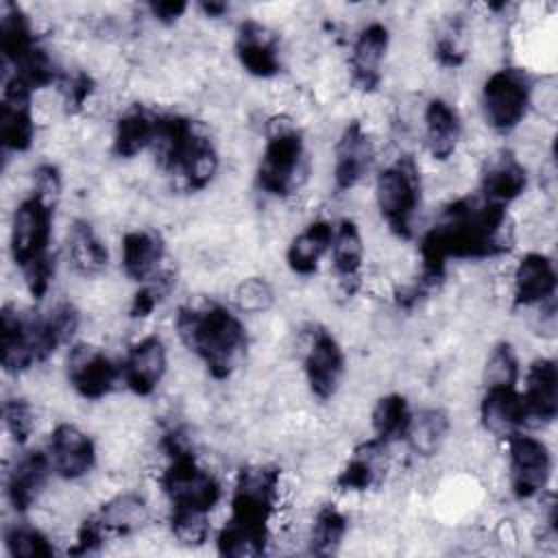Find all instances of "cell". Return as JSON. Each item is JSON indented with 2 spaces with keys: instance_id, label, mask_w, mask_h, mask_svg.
Listing matches in <instances>:
<instances>
[{
  "instance_id": "1",
  "label": "cell",
  "mask_w": 558,
  "mask_h": 558,
  "mask_svg": "<svg viewBox=\"0 0 558 558\" xmlns=\"http://www.w3.org/2000/svg\"><path fill=\"white\" fill-rule=\"evenodd\" d=\"M281 497L283 482L279 466L266 462L244 464L235 477L231 512L216 538L218 554L233 558L264 554Z\"/></svg>"
},
{
  "instance_id": "2",
  "label": "cell",
  "mask_w": 558,
  "mask_h": 558,
  "mask_svg": "<svg viewBox=\"0 0 558 558\" xmlns=\"http://www.w3.org/2000/svg\"><path fill=\"white\" fill-rule=\"evenodd\" d=\"M174 329L181 344L203 362L216 381L229 379L246 357V327L220 303L181 305Z\"/></svg>"
},
{
  "instance_id": "3",
  "label": "cell",
  "mask_w": 558,
  "mask_h": 558,
  "mask_svg": "<svg viewBox=\"0 0 558 558\" xmlns=\"http://www.w3.org/2000/svg\"><path fill=\"white\" fill-rule=\"evenodd\" d=\"M255 179L259 190L277 198H290L310 181L305 140L292 116L275 113L266 120Z\"/></svg>"
},
{
  "instance_id": "4",
  "label": "cell",
  "mask_w": 558,
  "mask_h": 558,
  "mask_svg": "<svg viewBox=\"0 0 558 558\" xmlns=\"http://www.w3.org/2000/svg\"><path fill=\"white\" fill-rule=\"evenodd\" d=\"M421 174L410 155L386 163L375 177V205L390 235L408 240L414 233V218L421 207Z\"/></svg>"
},
{
  "instance_id": "5",
  "label": "cell",
  "mask_w": 558,
  "mask_h": 558,
  "mask_svg": "<svg viewBox=\"0 0 558 558\" xmlns=\"http://www.w3.org/2000/svg\"><path fill=\"white\" fill-rule=\"evenodd\" d=\"M157 482L170 510L209 514L222 499V484L209 469L198 464L194 451L168 458Z\"/></svg>"
},
{
  "instance_id": "6",
  "label": "cell",
  "mask_w": 558,
  "mask_h": 558,
  "mask_svg": "<svg viewBox=\"0 0 558 558\" xmlns=\"http://www.w3.org/2000/svg\"><path fill=\"white\" fill-rule=\"evenodd\" d=\"M532 78L521 68L493 70L480 89V111L495 133L514 131L527 116Z\"/></svg>"
},
{
  "instance_id": "7",
  "label": "cell",
  "mask_w": 558,
  "mask_h": 558,
  "mask_svg": "<svg viewBox=\"0 0 558 558\" xmlns=\"http://www.w3.org/2000/svg\"><path fill=\"white\" fill-rule=\"evenodd\" d=\"M299 344L310 395L318 401L333 399L347 373V355L338 338L327 327L310 323L301 329Z\"/></svg>"
},
{
  "instance_id": "8",
  "label": "cell",
  "mask_w": 558,
  "mask_h": 558,
  "mask_svg": "<svg viewBox=\"0 0 558 558\" xmlns=\"http://www.w3.org/2000/svg\"><path fill=\"white\" fill-rule=\"evenodd\" d=\"M508 447V486L514 499L532 501L543 495L551 477L549 447L530 434L517 432L506 440Z\"/></svg>"
},
{
  "instance_id": "9",
  "label": "cell",
  "mask_w": 558,
  "mask_h": 558,
  "mask_svg": "<svg viewBox=\"0 0 558 558\" xmlns=\"http://www.w3.org/2000/svg\"><path fill=\"white\" fill-rule=\"evenodd\" d=\"M52 220L54 205L33 192L15 205L9 227V248L15 266L22 268L50 253Z\"/></svg>"
},
{
  "instance_id": "10",
  "label": "cell",
  "mask_w": 558,
  "mask_h": 558,
  "mask_svg": "<svg viewBox=\"0 0 558 558\" xmlns=\"http://www.w3.org/2000/svg\"><path fill=\"white\" fill-rule=\"evenodd\" d=\"M65 377L83 401H100L113 392L122 371L100 347L74 342L65 355Z\"/></svg>"
},
{
  "instance_id": "11",
  "label": "cell",
  "mask_w": 558,
  "mask_h": 558,
  "mask_svg": "<svg viewBox=\"0 0 558 558\" xmlns=\"http://www.w3.org/2000/svg\"><path fill=\"white\" fill-rule=\"evenodd\" d=\"M37 135L33 89L17 78L7 74L2 87V109H0V140L7 153L31 150Z\"/></svg>"
},
{
  "instance_id": "12",
  "label": "cell",
  "mask_w": 558,
  "mask_h": 558,
  "mask_svg": "<svg viewBox=\"0 0 558 558\" xmlns=\"http://www.w3.org/2000/svg\"><path fill=\"white\" fill-rule=\"evenodd\" d=\"M375 140L371 131L360 120L347 122L333 144V187L338 192H349L357 187L371 172L375 163Z\"/></svg>"
},
{
  "instance_id": "13",
  "label": "cell",
  "mask_w": 558,
  "mask_h": 558,
  "mask_svg": "<svg viewBox=\"0 0 558 558\" xmlns=\"http://www.w3.org/2000/svg\"><path fill=\"white\" fill-rule=\"evenodd\" d=\"M46 453L52 471L68 482H78L96 466V445L76 423H54L48 434Z\"/></svg>"
},
{
  "instance_id": "14",
  "label": "cell",
  "mask_w": 558,
  "mask_h": 558,
  "mask_svg": "<svg viewBox=\"0 0 558 558\" xmlns=\"http://www.w3.org/2000/svg\"><path fill=\"white\" fill-rule=\"evenodd\" d=\"M235 59L242 70L255 78H275L281 72L279 35L264 22L246 17L235 31Z\"/></svg>"
},
{
  "instance_id": "15",
  "label": "cell",
  "mask_w": 558,
  "mask_h": 558,
  "mask_svg": "<svg viewBox=\"0 0 558 558\" xmlns=\"http://www.w3.org/2000/svg\"><path fill=\"white\" fill-rule=\"evenodd\" d=\"M390 48V31L384 22L371 20L366 22L353 39L349 54V78L355 89L362 94H371L381 83V63Z\"/></svg>"
},
{
  "instance_id": "16",
  "label": "cell",
  "mask_w": 558,
  "mask_h": 558,
  "mask_svg": "<svg viewBox=\"0 0 558 558\" xmlns=\"http://www.w3.org/2000/svg\"><path fill=\"white\" fill-rule=\"evenodd\" d=\"M120 371L124 386L135 397L153 395L168 371V349L161 336L148 333L129 344Z\"/></svg>"
},
{
  "instance_id": "17",
  "label": "cell",
  "mask_w": 558,
  "mask_h": 558,
  "mask_svg": "<svg viewBox=\"0 0 558 558\" xmlns=\"http://www.w3.org/2000/svg\"><path fill=\"white\" fill-rule=\"evenodd\" d=\"M50 473L54 471L46 451L31 449L15 456L13 464L7 471L4 490H7V501L17 514L31 510L41 499V495L46 493Z\"/></svg>"
},
{
  "instance_id": "18",
  "label": "cell",
  "mask_w": 558,
  "mask_h": 558,
  "mask_svg": "<svg viewBox=\"0 0 558 558\" xmlns=\"http://www.w3.org/2000/svg\"><path fill=\"white\" fill-rule=\"evenodd\" d=\"M482 196L497 205H508L521 198L527 190V168L512 150H495L484 157L480 168Z\"/></svg>"
},
{
  "instance_id": "19",
  "label": "cell",
  "mask_w": 558,
  "mask_h": 558,
  "mask_svg": "<svg viewBox=\"0 0 558 558\" xmlns=\"http://www.w3.org/2000/svg\"><path fill=\"white\" fill-rule=\"evenodd\" d=\"M510 294L517 307H536L556 296V268L547 253L530 251L512 268Z\"/></svg>"
},
{
  "instance_id": "20",
  "label": "cell",
  "mask_w": 558,
  "mask_h": 558,
  "mask_svg": "<svg viewBox=\"0 0 558 558\" xmlns=\"http://www.w3.org/2000/svg\"><path fill=\"white\" fill-rule=\"evenodd\" d=\"M521 401L525 427H543L554 423L558 414V371L551 357H536L530 364Z\"/></svg>"
},
{
  "instance_id": "21",
  "label": "cell",
  "mask_w": 558,
  "mask_h": 558,
  "mask_svg": "<svg viewBox=\"0 0 558 558\" xmlns=\"http://www.w3.org/2000/svg\"><path fill=\"white\" fill-rule=\"evenodd\" d=\"M462 140V118L458 109L442 96L427 100L423 109V142L429 157L438 163L449 161Z\"/></svg>"
},
{
  "instance_id": "22",
  "label": "cell",
  "mask_w": 558,
  "mask_h": 558,
  "mask_svg": "<svg viewBox=\"0 0 558 558\" xmlns=\"http://www.w3.org/2000/svg\"><path fill=\"white\" fill-rule=\"evenodd\" d=\"M364 253H366V246H364V238L357 222L353 218H342L333 227L329 262L347 296L360 288Z\"/></svg>"
},
{
  "instance_id": "23",
  "label": "cell",
  "mask_w": 558,
  "mask_h": 558,
  "mask_svg": "<svg viewBox=\"0 0 558 558\" xmlns=\"http://www.w3.org/2000/svg\"><path fill=\"white\" fill-rule=\"evenodd\" d=\"M482 429L497 440H508L512 434L525 427V412L521 392L512 388H484L477 405Z\"/></svg>"
},
{
  "instance_id": "24",
  "label": "cell",
  "mask_w": 558,
  "mask_h": 558,
  "mask_svg": "<svg viewBox=\"0 0 558 558\" xmlns=\"http://www.w3.org/2000/svg\"><path fill=\"white\" fill-rule=\"evenodd\" d=\"M166 244L155 229H129L120 240V264L122 272L131 281H148L159 275Z\"/></svg>"
},
{
  "instance_id": "25",
  "label": "cell",
  "mask_w": 558,
  "mask_h": 558,
  "mask_svg": "<svg viewBox=\"0 0 558 558\" xmlns=\"http://www.w3.org/2000/svg\"><path fill=\"white\" fill-rule=\"evenodd\" d=\"M68 266L74 275L81 279H94L98 277L109 262V251L100 233L83 218L72 220L68 227Z\"/></svg>"
},
{
  "instance_id": "26",
  "label": "cell",
  "mask_w": 558,
  "mask_h": 558,
  "mask_svg": "<svg viewBox=\"0 0 558 558\" xmlns=\"http://www.w3.org/2000/svg\"><path fill=\"white\" fill-rule=\"evenodd\" d=\"M331 240H333V225L325 218H314L292 235L286 248L288 268L301 277L314 275L323 255L329 253Z\"/></svg>"
},
{
  "instance_id": "27",
  "label": "cell",
  "mask_w": 558,
  "mask_h": 558,
  "mask_svg": "<svg viewBox=\"0 0 558 558\" xmlns=\"http://www.w3.org/2000/svg\"><path fill=\"white\" fill-rule=\"evenodd\" d=\"M153 517L148 499L140 490H120L109 495L98 510V519L107 532L131 536L142 532Z\"/></svg>"
},
{
  "instance_id": "28",
  "label": "cell",
  "mask_w": 558,
  "mask_h": 558,
  "mask_svg": "<svg viewBox=\"0 0 558 558\" xmlns=\"http://www.w3.org/2000/svg\"><path fill=\"white\" fill-rule=\"evenodd\" d=\"M157 116H153L142 105H129L113 124L111 135V153L118 159H135L146 148L153 146L155 140Z\"/></svg>"
},
{
  "instance_id": "29",
  "label": "cell",
  "mask_w": 558,
  "mask_h": 558,
  "mask_svg": "<svg viewBox=\"0 0 558 558\" xmlns=\"http://www.w3.org/2000/svg\"><path fill=\"white\" fill-rule=\"evenodd\" d=\"M349 532V519L347 514L329 501H323L316 506L312 521L305 530V543L307 551L316 556H329L340 549L344 543V536Z\"/></svg>"
},
{
  "instance_id": "30",
  "label": "cell",
  "mask_w": 558,
  "mask_h": 558,
  "mask_svg": "<svg viewBox=\"0 0 558 558\" xmlns=\"http://www.w3.org/2000/svg\"><path fill=\"white\" fill-rule=\"evenodd\" d=\"M449 429H451V418L442 408H425L412 414L405 442L414 456L432 458L445 447L449 438Z\"/></svg>"
},
{
  "instance_id": "31",
  "label": "cell",
  "mask_w": 558,
  "mask_h": 558,
  "mask_svg": "<svg viewBox=\"0 0 558 558\" xmlns=\"http://www.w3.org/2000/svg\"><path fill=\"white\" fill-rule=\"evenodd\" d=\"M412 423V410L408 399L401 392L381 395L371 410V427L375 438L386 445H395L405 440Z\"/></svg>"
},
{
  "instance_id": "32",
  "label": "cell",
  "mask_w": 558,
  "mask_h": 558,
  "mask_svg": "<svg viewBox=\"0 0 558 558\" xmlns=\"http://www.w3.org/2000/svg\"><path fill=\"white\" fill-rule=\"evenodd\" d=\"M521 375L519 366V355L514 347L506 340L497 342L482 366V384L484 388H512L517 386Z\"/></svg>"
},
{
  "instance_id": "33",
  "label": "cell",
  "mask_w": 558,
  "mask_h": 558,
  "mask_svg": "<svg viewBox=\"0 0 558 558\" xmlns=\"http://www.w3.org/2000/svg\"><path fill=\"white\" fill-rule=\"evenodd\" d=\"M4 549L11 556L22 558H48L54 554L52 538L37 525L13 523L4 527Z\"/></svg>"
},
{
  "instance_id": "34",
  "label": "cell",
  "mask_w": 558,
  "mask_h": 558,
  "mask_svg": "<svg viewBox=\"0 0 558 558\" xmlns=\"http://www.w3.org/2000/svg\"><path fill=\"white\" fill-rule=\"evenodd\" d=\"M231 299H233V305L238 312L262 316L272 310L277 296H275L272 283L266 277L248 275L233 286Z\"/></svg>"
},
{
  "instance_id": "35",
  "label": "cell",
  "mask_w": 558,
  "mask_h": 558,
  "mask_svg": "<svg viewBox=\"0 0 558 558\" xmlns=\"http://www.w3.org/2000/svg\"><path fill=\"white\" fill-rule=\"evenodd\" d=\"M2 416H4L2 418L4 432L11 438V442L15 447L26 445L37 427V412H35L31 399L20 397V395L7 397L4 405H2Z\"/></svg>"
},
{
  "instance_id": "36",
  "label": "cell",
  "mask_w": 558,
  "mask_h": 558,
  "mask_svg": "<svg viewBox=\"0 0 558 558\" xmlns=\"http://www.w3.org/2000/svg\"><path fill=\"white\" fill-rule=\"evenodd\" d=\"M170 534L177 543L187 547H198L209 538L211 525L209 514L203 512H190V510H170L168 517Z\"/></svg>"
},
{
  "instance_id": "37",
  "label": "cell",
  "mask_w": 558,
  "mask_h": 558,
  "mask_svg": "<svg viewBox=\"0 0 558 558\" xmlns=\"http://www.w3.org/2000/svg\"><path fill=\"white\" fill-rule=\"evenodd\" d=\"M105 536H107V530H105V525L100 523L98 514H89V517H85V519L76 525L74 545L68 547V554H74V556L96 554V551L102 549Z\"/></svg>"
},
{
  "instance_id": "38",
  "label": "cell",
  "mask_w": 558,
  "mask_h": 558,
  "mask_svg": "<svg viewBox=\"0 0 558 558\" xmlns=\"http://www.w3.org/2000/svg\"><path fill=\"white\" fill-rule=\"evenodd\" d=\"M148 11L153 15L155 22L163 24V26H172L174 22H179L185 11H187V2H150Z\"/></svg>"
},
{
  "instance_id": "39",
  "label": "cell",
  "mask_w": 558,
  "mask_h": 558,
  "mask_svg": "<svg viewBox=\"0 0 558 558\" xmlns=\"http://www.w3.org/2000/svg\"><path fill=\"white\" fill-rule=\"evenodd\" d=\"M198 9H201V11H203V15H205V17H209V20L222 17V15L229 11V7H227L225 2H201V4H198Z\"/></svg>"
}]
</instances>
